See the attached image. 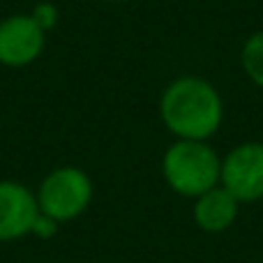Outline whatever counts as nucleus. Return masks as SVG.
<instances>
[{
  "label": "nucleus",
  "instance_id": "obj_1",
  "mask_svg": "<svg viewBox=\"0 0 263 263\" xmlns=\"http://www.w3.org/2000/svg\"><path fill=\"white\" fill-rule=\"evenodd\" d=\"M159 118L173 139L210 141L224 123V97L208 79L182 74L162 90Z\"/></svg>",
  "mask_w": 263,
  "mask_h": 263
},
{
  "label": "nucleus",
  "instance_id": "obj_2",
  "mask_svg": "<svg viewBox=\"0 0 263 263\" xmlns=\"http://www.w3.org/2000/svg\"><path fill=\"white\" fill-rule=\"evenodd\" d=\"M159 168L173 194L194 201L196 196L219 185L222 155L210 141L173 139V143L164 150Z\"/></svg>",
  "mask_w": 263,
  "mask_h": 263
},
{
  "label": "nucleus",
  "instance_id": "obj_3",
  "mask_svg": "<svg viewBox=\"0 0 263 263\" xmlns=\"http://www.w3.org/2000/svg\"><path fill=\"white\" fill-rule=\"evenodd\" d=\"M35 194L40 213L49 215L60 224H67L90 208L92 196H95V182L86 168L63 164V166L51 168L42 178Z\"/></svg>",
  "mask_w": 263,
  "mask_h": 263
},
{
  "label": "nucleus",
  "instance_id": "obj_4",
  "mask_svg": "<svg viewBox=\"0 0 263 263\" xmlns=\"http://www.w3.org/2000/svg\"><path fill=\"white\" fill-rule=\"evenodd\" d=\"M219 185L242 205L263 201V141H242L222 155Z\"/></svg>",
  "mask_w": 263,
  "mask_h": 263
},
{
  "label": "nucleus",
  "instance_id": "obj_5",
  "mask_svg": "<svg viewBox=\"0 0 263 263\" xmlns=\"http://www.w3.org/2000/svg\"><path fill=\"white\" fill-rule=\"evenodd\" d=\"M49 32L30 16V12L0 18V65L9 69L30 67L42 58Z\"/></svg>",
  "mask_w": 263,
  "mask_h": 263
},
{
  "label": "nucleus",
  "instance_id": "obj_6",
  "mask_svg": "<svg viewBox=\"0 0 263 263\" xmlns=\"http://www.w3.org/2000/svg\"><path fill=\"white\" fill-rule=\"evenodd\" d=\"M40 217L35 190L18 180H0V242H14L32 233Z\"/></svg>",
  "mask_w": 263,
  "mask_h": 263
},
{
  "label": "nucleus",
  "instance_id": "obj_7",
  "mask_svg": "<svg viewBox=\"0 0 263 263\" xmlns=\"http://www.w3.org/2000/svg\"><path fill=\"white\" fill-rule=\"evenodd\" d=\"M240 205L242 203L231 192L217 185L194 199L192 219L205 233H224L236 224L238 215H240Z\"/></svg>",
  "mask_w": 263,
  "mask_h": 263
},
{
  "label": "nucleus",
  "instance_id": "obj_8",
  "mask_svg": "<svg viewBox=\"0 0 263 263\" xmlns=\"http://www.w3.org/2000/svg\"><path fill=\"white\" fill-rule=\"evenodd\" d=\"M240 67L245 77L263 90V28L245 40L240 49Z\"/></svg>",
  "mask_w": 263,
  "mask_h": 263
},
{
  "label": "nucleus",
  "instance_id": "obj_9",
  "mask_svg": "<svg viewBox=\"0 0 263 263\" xmlns=\"http://www.w3.org/2000/svg\"><path fill=\"white\" fill-rule=\"evenodd\" d=\"M30 16L35 18L46 32H51L60 21V9L55 7L53 3H49V0H42V3H37L35 7L30 9Z\"/></svg>",
  "mask_w": 263,
  "mask_h": 263
},
{
  "label": "nucleus",
  "instance_id": "obj_10",
  "mask_svg": "<svg viewBox=\"0 0 263 263\" xmlns=\"http://www.w3.org/2000/svg\"><path fill=\"white\" fill-rule=\"evenodd\" d=\"M58 231H60V222H55V219L49 217V215L40 213V217L35 219V227H32L30 236L40 238V240H51Z\"/></svg>",
  "mask_w": 263,
  "mask_h": 263
},
{
  "label": "nucleus",
  "instance_id": "obj_11",
  "mask_svg": "<svg viewBox=\"0 0 263 263\" xmlns=\"http://www.w3.org/2000/svg\"><path fill=\"white\" fill-rule=\"evenodd\" d=\"M104 3H127V0H104Z\"/></svg>",
  "mask_w": 263,
  "mask_h": 263
}]
</instances>
